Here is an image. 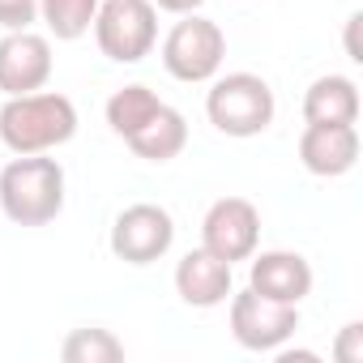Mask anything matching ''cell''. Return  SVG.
<instances>
[{
	"label": "cell",
	"mask_w": 363,
	"mask_h": 363,
	"mask_svg": "<svg viewBox=\"0 0 363 363\" xmlns=\"http://www.w3.org/2000/svg\"><path fill=\"white\" fill-rule=\"evenodd\" d=\"M299 162L320 179H337V175L354 171L359 128L354 124H308L299 137Z\"/></svg>",
	"instance_id": "11"
},
{
	"label": "cell",
	"mask_w": 363,
	"mask_h": 363,
	"mask_svg": "<svg viewBox=\"0 0 363 363\" xmlns=\"http://www.w3.org/2000/svg\"><path fill=\"white\" fill-rule=\"evenodd\" d=\"M128 145H133V154L137 158H145V162H171L179 150L189 145V120L179 116L175 107H158V116L145 124V128H137L133 137H128Z\"/></svg>",
	"instance_id": "14"
},
{
	"label": "cell",
	"mask_w": 363,
	"mask_h": 363,
	"mask_svg": "<svg viewBox=\"0 0 363 363\" xmlns=\"http://www.w3.org/2000/svg\"><path fill=\"white\" fill-rule=\"evenodd\" d=\"M359 22H363L359 13H354V18L346 22V56H350L354 65H363V52H359Z\"/></svg>",
	"instance_id": "20"
},
{
	"label": "cell",
	"mask_w": 363,
	"mask_h": 363,
	"mask_svg": "<svg viewBox=\"0 0 363 363\" xmlns=\"http://www.w3.org/2000/svg\"><path fill=\"white\" fill-rule=\"evenodd\" d=\"M175 291L189 308H218L231 299L235 278H231V265L223 257H214L210 248H193L175 265Z\"/></svg>",
	"instance_id": "12"
},
{
	"label": "cell",
	"mask_w": 363,
	"mask_h": 363,
	"mask_svg": "<svg viewBox=\"0 0 363 363\" xmlns=\"http://www.w3.org/2000/svg\"><path fill=\"white\" fill-rule=\"evenodd\" d=\"M158 107H162V99L150 86H124L107 99V124H111V133H120L128 141L137 128H145L158 116Z\"/></svg>",
	"instance_id": "15"
},
{
	"label": "cell",
	"mask_w": 363,
	"mask_h": 363,
	"mask_svg": "<svg viewBox=\"0 0 363 363\" xmlns=\"http://www.w3.org/2000/svg\"><path fill=\"white\" fill-rule=\"evenodd\" d=\"M39 18V0H0V26L5 30H30Z\"/></svg>",
	"instance_id": "18"
},
{
	"label": "cell",
	"mask_w": 363,
	"mask_h": 363,
	"mask_svg": "<svg viewBox=\"0 0 363 363\" xmlns=\"http://www.w3.org/2000/svg\"><path fill=\"white\" fill-rule=\"evenodd\" d=\"M333 359L337 363H363V325L359 320L342 325V333L333 342Z\"/></svg>",
	"instance_id": "19"
},
{
	"label": "cell",
	"mask_w": 363,
	"mask_h": 363,
	"mask_svg": "<svg viewBox=\"0 0 363 363\" xmlns=\"http://www.w3.org/2000/svg\"><path fill=\"white\" fill-rule=\"evenodd\" d=\"M94 13H99V0H39V18L48 35L60 43L82 39L94 26Z\"/></svg>",
	"instance_id": "16"
},
{
	"label": "cell",
	"mask_w": 363,
	"mask_h": 363,
	"mask_svg": "<svg viewBox=\"0 0 363 363\" xmlns=\"http://www.w3.org/2000/svg\"><path fill=\"white\" fill-rule=\"evenodd\" d=\"M171 244H175V223L162 206L137 201L120 210V218L111 223V252L128 265H154L171 252Z\"/></svg>",
	"instance_id": "7"
},
{
	"label": "cell",
	"mask_w": 363,
	"mask_h": 363,
	"mask_svg": "<svg viewBox=\"0 0 363 363\" xmlns=\"http://www.w3.org/2000/svg\"><path fill=\"white\" fill-rule=\"evenodd\" d=\"M65 363H120L124 359V342L111 329H73L60 346Z\"/></svg>",
	"instance_id": "17"
},
{
	"label": "cell",
	"mask_w": 363,
	"mask_h": 363,
	"mask_svg": "<svg viewBox=\"0 0 363 363\" xmlns=\"http://www.w3.org/2000/svg\"><path fill=\"white\" fill-rule=\"evenodd\" d=\"M274 90L265 77L257 73H227L214 77L210 94H206V116L218 133L227 137H261L274 124Z\"/></svg>",
	"instance_id": "3"
},
{
	"label": "cell",
	"mask_w": 363,
	"mask_h": 363,
	"mask_svg": "<svg viewBox=\"0 0 363 363\" xmlns=\"http://www.w3.org/2000/svg\"><path fill=\"white\" fill-rule=\"evenodd\" d=\"M0 210L18 227H48L65 210V167L48 154H18L0 171Z\"/></svg>",
	"instance_id": "2"
},
{
	"label": "cell",
	"mask_w": 363,
	"mask_h": 363,
	"mask_svg": "<svg viewBox=\"0 0 363 363\" xmlns=\"http://www.w3.org/2000/svg\"><path fill=\"white\" fill-rule=\"evenodd\" d=\"M206 0H154V9H167V13H197Z\"/></svg>",
	"instance_id": "21"
},
{
	"label": "cell",
	"mask_w": 363,
	"mask_h": 363,
	"mask_svg": "<svg viewBox=\"0 0 363 363\" xmlns=\"http://www.w3.org/2000/svg\"><path fill=\"white\" fill-rule=\"evenodd\" d=\"M227 56V35L218 22L197 18V13H179V22L162 39V69L175 82H214Z\"/></svg>",
	"instance_id": "4"
},
{
	"label": "cell",
	"mask_w": 363,
	"mask_h": 363,
	"mask_svg": "<svg viewBox=\"0 0 363 363\" xmlns=\"http://www.w3.org/2000/svg\"><path fill=\"white\" fill-rule=\"evenodd\" d=\"M99 52L116 65H137L158 43V9L154 0H99L94 13Z\"/></svg>",
	"instance_id": "5"
},
{
	"label": "cell",
	"mask_w": 363,
	"mask_h": 363,
	"mask_svg": "<svg viewBox=\"0 0 363 363\" xmlns=\"http://www.w3.org/2000/svg\"><path fill=\"white\" fill-rule=\"evenodd\" d=\"M261 244V214L248 197H218L201 218V248L223 257L227 265L248 261Z\"/></svg>",
	"instance_id": "8"
},
{
	"label": "cell",
	"mask_w": 363,
	"mask_h": 363,
	"mask_svg": "<svg viewBox=\"0 0 363 363\" xmlns=\"http://www.w3.org/2000/svg\"><path fill=\"white\" fill-rule=\"evenodd\" d=\"M77 133V107L69 94L35 90V94H9L0 107V141L13 154H48L73 141Z\"/></svg>",
	"instance_id": "1"
},
{
	"label": "cell",
	"mask_w": 363,
	"mask_h": 363,
	"mask_svg": "<svg viewBox=\"0 0 363 363\" xmlns=\"http://www.w3.org/2000/svg\"><path fill=\"white\" fill-rule=\"evenodd\" d=\"M295 329H299V303L265 299L252 286L231 291V333L244 350L274 354L278 346H286L295 337Z\"/></svg>",
	"instance_id": "6"
},
{
	"label": "cell",
	"mask_w": 363,
	"mask_h": 363,
	"mask_svg": "<svg viewBox=\"0 0 363 363\" xmlns=\"http://www.w3.org/2000/svg\"><path fill=\"white\" fill-rule=\"evenodd\" d=\"M52 77V43L35 30H9L0 39V90L9 94H35Z\"/></svg>",
	"instance_id": "9"
},
{
	"label": "cell",
	"mask_w": 363,
	"mask_h": 363,
	"mask_svg": "<svg viewBox=\"0 0 363 363\" xmlns=\"http://www.w3.org/2000/svg\"><path fill=\"white\" fill-rule=\"evenodd\" d=\"M248 286L265 299H282V303H303L312 295V265L299 252L286 248H269V252H252L248 257Z\"/></svg>",
	"instance_id": "10"
},
{
	"label": "cell",
	"mask_w": 363,
	"mask_h": 363,
	"mask_svg": "<svg viewBox=\"0 0 363 363\" xmlns=\"http://www.w3.org/2000/svg\"><path fill=\"white\" fill-rule=\"evenodd\" d=\"M303 120L308 124H354L359 120V86L342 73L316 77L303 94Z\"/></svg>",
	"instance_id": "13"
}]
</instances>
